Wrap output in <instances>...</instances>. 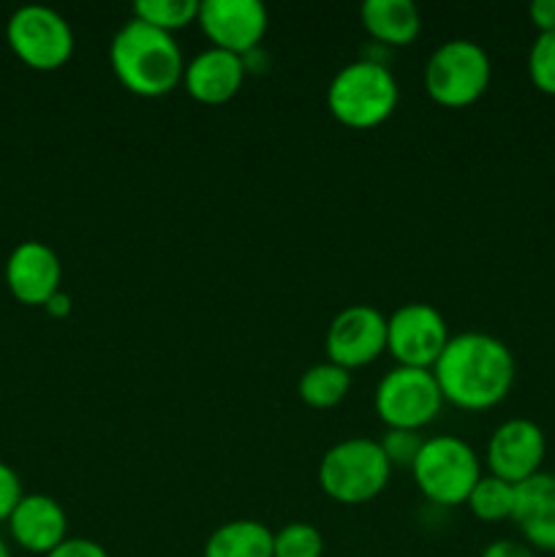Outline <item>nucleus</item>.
Returning <instances> with one entry per match:
<instances>
[{"label": "nucleus", "instance_id": "1", "mask_svg": "<svg viewBox=\"0 0 555 557\" xmlns=\"http://www.w3.org/2000/svg\"><path fill=\"white\" fill-rule=\"evenodd\" d=\"M433 375L444 403L462 411H488L515 386L517 364L509 346L488 332L452 335L444 354L433 364Z\"/></svg>", "mask_w": 555, "mask_h": 557}, {"label": "nucleus", "instance_id": "2", "mask_svg": "<svg viewBox=\"0 0 555 557\" xmlns=\"http://www.w3.org/2000/svg\"><path fill=\"white\" fill-rule=\"evenodd\" d=\"M109 63L128 92L139 98L169 96L183 85V49L172 33L128 20L109 44Z\"/></svg>", "mask_w": 555, "mask_h": 557}, {"label": "nucleus", "instance_id": "3", "mask_svg": "<svg viewBox=\"0 0 555 557\" xmlns=\"http://www.w3.org/2000/svg\"><path fill=\"white\" fill-rule=\"evenodd\" d=\"M397 82L381 60H354L332 76L326 107L346 128L368 131L392 117L397 107Z\"/></svg>", "mask_w": 555, "mask_h": 557}, {"label": "nucleus", "instance_id": "4", "mask_svg": "<svg viewBox=\"0 0 555 557\" xmlns=\"http://www.w3.org/2000/svg\"><path fill=\"white\" fill-rule=\"evenodd\" d=\"M392 476V466L379 441L346 438L326 449L319 462V487L343 506H362L379 498Z\"/></svg>", "mask_w": 555, "mask_h": 557}, {"label": "nucleus", "instance_id": "5", "mask_svg": "<svg viewBox=\"0 0 555 557\" xmlns=\"http://www.w3.org/2000/svg\"><path fill=\"white\" fill-rule=\"evenodd\" d=\"M419 493L435 506H462L482 479V462L457 435H435L419 449L411 466Z\"/></svg>", "mask_w": 555, "mask_h": 557}, {"label": "nucleus", "instance_id": "6", "mask_svg": "<svg viewBox=\"0 0 555 557\" xmlns=\"http://www.w3.org/2000/svg\"><path fill=\"white\" fill-rule=\"evenodd\" d=\"M490 79V54L471 38L444 41L424 63V92L446 109L477 103L488 92Z\"/></svg>", "mask_w": 555, "mask_h": 557}, {"label": "nucleus", "instance_id": "7", "mask_svg": "<svg viewBox=\"0 0 555 557\" xmlns=\"http://www.w3.org/2000/svg\"><path fill=\"white\" fill-rule=\"evenodd\" d=\"M11 52L33 71H58L74 54V30L60 11L49 5H20L5 22Z\"/></svg>", "mask_w": 555, "mask_h": 557}, {"label": "nucleus", "instance_id": "8", "mask_svg": "<svg viewBox=\"0 0 555 557\" xmlns=\"http://www.w3.org/2000/svg\"><path fill=\"white\" fill-rule=\"evenodd\" d=\"M441 406H444V395H441L433 370L400 368V364L379 381L373 395L375 417L386 424V430L419 433L439 417Z\"/></svg>", "mask_w": 555, "mask_h": 557}, {"label": "nucleus", "instance_id": "9", "mask_svg": "<svg viewBox=\"0 0 555 557\" xmlns=\"http://www.w3.org/2000/svg\"><path fill=\"white\" fill-rule=\"evenodd\" d=\"M449 337V326L433 305H400L386 319V351L400 368L433 370Z\"/></svg>", "mask_w": 555, "mask_h": 557}, {"label": "nucleus", "instance_id": "10", "mask_svg": "<svg viewBox=\"0 0 555 557\" xmlns=\"http://www.w3.org/2000/svg\"><path fill=\"white\" fill-rule=\"evenodd\" d=\"M326 359L343 370H357L375 362L386 351V315L373 305L343 308L326 330Z\"/></svg>", "mask_w": 555, "mask_h": 557}, {"label": "nucleus", "instance_id": "11", "mask_svg": "<svg viewBox=\"0 0 555 557\" xmlns=\"http://www.w3.org/2000/svg\"><path fill=\"white\" fill-rule=\"evenodd\" d=\"M196 22L212 47L245 58L259 49L270 14L259 0H201Z\"/></svg>", "mask_w": 555, "mask_h": 557}, {"label": "nucleus", "instance_id": "12", "mask_svg": "<svg viewBox=\"0 0 555 557\" xmlns=\"http://www.w3.org/2000/svg\"><path fill=\"white\" fill-rule=\"evenodd\" d=\"M547 441L531 419H509L493 430L484 449L490 473L509 484H520L542 471Z\"/></svg>", "mask_w": 555, "mask_h": 557}, {"label": "nucleus", "instance_id": "13", "mask_svg": "<svg viewBox=\"0 0 555 557\" xmlns=\"http://www.w3.org/2000/svg\"><path fill=\"white\" fill-rule=\"evenodd\" d=\"M63 267L58 253L38 239H25L5 261V286L22 305H47L60 292Z\"/></svg>", "mask_w": 555, "mask_h": 557}, {"label": "nucleus", "instance_id": "14", "mask_svg": "<svg viewBox=\"0 0 555 557\" xmlns=\"http://www.w3.org/2000/svg\"><path fill=\"white\" fill-rule=\"evenodd\" d=\"M9 533L25 553L47 557L69 539V517L52 495H22L9 517Z\"/></svg>", "mask_w": 555, "mask_h": 557}, {"label": "nucleus", "instance_id": "15", "mask_svg": "<svg viewBox=\"0 0 555 557\" xmlns=\"http://www.w3.org/2000/svg\"><path fill=\"white\" fill-rule=\"evenodd\" d=\"M245 74H248V69H245V60L239 54L210 47L196 54L190 63H185L183 87L194 101L218 107V103H226L237 96Z\"/></svg>", "mask_w": 555, "mask_h": 557}, {"label": "nucleus", "instance_id": "16", "mask_svg": "<svg viewBox=\"0 0 555 557\" xmlns=\"http://www.w3.org/2000/svg\"><path fill=\"white\" fill-rule=\"evenodd\" d=\"M511 522L520 528L528 547L555 553V473L539 471L536 476L515 484Z\"/></svg>", "mask_w": 555, "mask_h": 557}, {"label": "nucleus", "instance_id": "17", "mask_svg": "<svg viewBox=\"0 0 555 557\" xmlns=\"http://www.w3.org/2000/svg\"><path fill=\"white\" fill-rule=\"evenodd\" d=\"M359 20L381 47H408L422 33V16L411 0H365Z\"/></svg>", "mask_w": 555, "mask_h": 557}, {"label": "nucleus", "instance_id": "18", "mask_svg": "<svg viewBox=\"0 0 555 557\" xmlns=\"http://www.w3.org/2000/svg\"><path fill=\"white\" fill-rule=\"evenodd\" d=\"M201 557H272V531L256 520L223 522L207 536Z\"/></svg>", "mask_w": 555, "mask_h": 557}, {"label": "nucleus", "instance_id": "19", "mask_svg": "<svg viewBox=\"0 0 555 557\" xmlns=\"http://www.w3.org/2000/svg\"><path fill=\"white\" fill-rule=\"evenodd\" d=\"M348 389H351V373L343 370L341 364L330 362V359L310 364L297 384L299 400L308 408H316V411L335 408L337 403L346 400Z\"/></svg>", "mask_w": 555, "mask_h": 557}, {"label": "nucleus", "instance_id": "20", "mask_svg": "<svg viewBox=\"0 0 555 557\" xmlns=\"http://www.w3.org/2000/svg\"><path fill=\"white\" fill-rule=\"evenodd\" d=\"M466 506L468 511L482 522L511 520V515H515V484L488 473V476L479 479L477 487L471 490Z\"/></svg>", "mask_w": 555, "mask_h": 557}, {"label": "nucleus", "instance_id": "21", "mask_svg": "<svg viewBox=\"0 0 555 557\" xmlns=\"http://www.w3.org/2000/svg\"><path fill=\"white\" fill-rule=\"evenodd\" d=\"M199 16V3L196 0H139L134 5V20L145 25L158 27L163 33L183 30Z\"/></svg>", "mask_w": 555, "mask_h": 557}, {"label": "nucleus", "instance_id": "22", "mask_svg": "<svg viewBox=\"0 0 555 557\" xmlns=\"http://www.w3.org/2000/svg\"><path fill=\"white\" fill-rule=\"evenodd\" d=\"M272 557H324V536L310 522H288L272 533Z\"/></svg>", "mask_w": 555, "mask_h": 557}, {"label": "nucleus", "instance_id": "23", "mask_svg": "<svg viewBox=\"0 0 555 557\" xmlns=\"http://www.w3.org/2000/svg\"><path fill=\"white\" fill-rule=\"evenodd\" d=\"M528 76L544 96H555V30L539 33L528 49Z\"/></svg>", "mask_w": 555, "mask_h": 557}, {"label": "nucleus", "instance_id": "24", "mask_svg": "<svg viewBox=\"0 0 555 557\" xmlns=\"http://www.w3.org/2000/svg\"><path fill=\"white\" fill-rule=\"evenodd\" d=\"M422 444L424 438H419V433H414V430H386L384 438L379 441L381 451H384L392 468H411Z\"/></svg>", "mask_w": 555, "mask_h": 557}, {"label": "nucleus", "instance_id": "25", "mask_svg": "<svg viewBox=\"0 0 555 557\" xmlns=\"http://www.w3.org/2000/svg\"><path fill=\"white\" fill-rule=\"evenodd\" d=\"M22 482L16 476V471L5 462H0V522H9L11 511L16 509V504L22 500Z\"/></svg>", "mask_w": 555, "mask_h": 557}, {"label": "nucleus", "instance_id": "26", "mask_svg": "<svg viewBox=\"0 0 555 557\" xmlns=\"http://www.w3.org/2000/svg\"><path fill=\"white\" fill-rule=\"evenodd\" d=\"M47 557H109V553L92 539H65Z\"/></svg>", "mask_w": 555, "mask_h": 557}, {"label": "nucleus", "instance_id": "27", "mask_svg": "<svg viewBox=\"0 0 555 557\" xmlns=\"http://www.w3.org/2000/svg\"><path fill=\"white\" fill-rule=\"evenodd\" d=\"M479 557H536V553L515 539H498V542H490Z\"/></svg>", "mask_w": 555, "mask_h": 557}, {"label": "nucleus", "instance_id": "28", "mask_svg": "<svg viewBox=\"0 0 555 557\" xmlns=\"http://www.w3.org/2000/svg\"><path fill=\"white\" fill-rule=\"evenodd\" d=\"M528 16H531V25L539 33H553L555 30V0H533L528 5Z\"/></svg>", "mask_w": 555, "mask_h": 557}, {"label": "nucleus", "instance_id": "29", "mask_svg": "<svg viewBox=\"0 0 555 557\" xmlns=\"http://www.w3.org/2000/svg\"><path fill=\"white\" fill-rule=\"evenodd\" d=\"M44 308H47V313L54 315V319H65V315L71 313V297L65 292H58Z\"/></svg>", "mask_w": 555, "mask_h": 557}, {"label": "nucleus", "instance_id": "30", "mask_svg": "<svg viewBox=\"0 0 555 557\" xmlns=\"http://www.w3.org/2000/svg\"><path fill=\"white\" fill-rule=\"evenodd\" d=\"M0 557H11V553H9V544L3 542V536H0Z\"/></svg>", "mask_w": 555, "mask_h": 557}]
</instances>
